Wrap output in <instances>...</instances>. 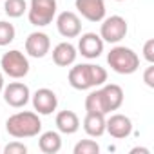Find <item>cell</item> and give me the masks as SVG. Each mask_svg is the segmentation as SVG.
I'll list each match as a JSON object with an SVG mask.
<instances>
[{
    "instance_id": "6da1fadb",
    "label": "cell",
    "mask_w": 154,
    "mask_h": 154,
    "mask_svg": "<svg viewBox=\"0 0 154 154\" xmlns=\"http://www.w3.org/2000/svg\"><path fill=\"white\" fill-rule=\"evenodd\" d=\"M107 82V71L96 63H78L69 71V84L76 91L102 87Z\"/></svg>"
},
{
    "instance_id": "7a4b0ae2",
    "label": "cell",
    "mask_w": 154,
    "mask_h": 154,
    "mask_svg": "<svg viewBox=\"0 0 154 154\" xmlns=\"http://www.w3.org/2000/svg\"><path fill=\"white\" fill-rule=\"evenodd\" d=\"M6 131L13 138H35L42 131V122L38 118V112L33 111H20L8 118Z\"/></svg>"
},
{
    "instance_id": "3957f363",
    "label": "cell",
    "mask_w": 154,
    "mask_h": 154,
    "mask_svg": "<svg viewBox=\"0 0 154 154\" xmlns=\"http://www.w3.org/2000/svg\"><path fill=\"white\" fill-rule=\"evenodd\" d=\"M109 67L118 74H132L140 67V56L125 45H116L107 54Z\"/></svg>"
},
{
    "instance_id": "277c9868",
    "label": "cell",
    "mask_w": 154,
    "mask_h": 154,
    "mask_svg": "<svg viewBox=\"0 0 154 154\" xmlns=\"http://www.w3.org/2000/svg\"><path fill=\"white\" fill-rule=\"evenodd\" d=\"M0 67H2L4 74H8L9 78L20 80L29 72V60L22 51L13 49V51L4 53L2 60H0Z\"/></svg>"
},
{
    "instance_id": "5b68a950",
    "label": "cell",
    "mask_w": 154,
    "mask_h": 154,
    "mask_svg": "<svg viewBox=\"0 0 154 154\" xmlns=\"http://www.w3.org/2000/svg\"><path fill=\"white\" fill-rule=\"evenodd\" d=\"M54 17H56V0H31L27 18L33 26L36 27L49 26Z\"/></svg>"
},
{
    "instance_id": "8992f818",
    "label": "cell",
    "mask_w": 154,
    "mask_h": 154,
    "mask_svg": "<svg viewBox=\"0 0 154 154\" xmlns=\"http://www.w3.org/2000/svg\"><path fill=\"white\" fill-rule=\"evenodd\" d=\"M129 27H127V20L120 15H112V17H107L102 20V26H100V36L103 42H109V44H118L125 38Z\"/></svg>"
},
{
    "instance_id": "52a82bcc",
    "label": "cell",
    "mask_w": 154,
    "mask_h": 154,
    "mask_svg": "<svg viewBox=\"0 0 154 154\" xmlns=\"http://www.w3.org/2000/svg\"><path fill=\"white\" fill-rule=\"evenodd\" d=\"M4 102L9 107L20 109L24 105H27V102L31 100V91L26 84L22 82H11L9 85H4Z\"/></svg>"
},
{
    "instance_id": "ba28073f",
    "label": "cell",
    "mask_w": 154,
    "mask_h": 154,
    "mask_svg": "<svg viewBox=\"0 0 154 154\" xmlns=\"http://www.w3.org/2000/svg\"><path fill=\"white\" fill-rule=\"evenodd\" d=\"M56 29L63 38H76L82 33V20L72 11H63L56 17Z\"/></svg>"
},
{
    "instance_id": "9c48e42d",
    "label": "cell",
    "mask_w": 154,
    "mask_h": 154,
    "mask_svg": "<svg viewBox=\"0 0 154 154\" xmlns=\"http://www.w3.org/2000/svg\"><path fill=\"white\" fill-rule=\"evenodd\" d=\"M31 100H33L35 111H36L38 114H44V116L54 112L56 107H58V96H56V93H54L53 89H47V87L38 89V91L33 94Z\"/></svg>"
},
{
    "instance_id": "30bf717a",
    "label": "cell",
    "mask_w": 154,
    "mask_h": 154,
    "mask_svg": "<svg viewBox=\"0 0 154 154\" xmlns=\"http://www.w3.org/2000/svg\"><path fill=\"white\" fill-rule=\"evenodd\" d=\"M76 11L89 22H102L105 18V2L103 0H74Z\"/></svg>"
},
{
    "instance_id": "8fae6325",
    "label": "cell",
    "mask_w": 154,
    "mask_h": 154,
    "mask_svg": "<svg viewBox=\"0 0 154 154\" xmlns=\"http://www.w3.org/2000/svg\"><path fill=\"white\" fill-rule=\"evenodd\" d=\"M105 131L112 138L123 140V138L131 136V132H132V122H131L129 116L116 112V114H111V118L105 120Z\"/></svg>"
},
{
    "instance_id": "7c38bea8",
    "label": "cell",
    "mask_w": 154,
    "mask_h": 154,
    "mask_svg": "<svg viewBox=\"0 0 154 154\" xmlns=\"http://www.w3.org/2000/svg\"><path fill=\"white\" fill-rule=\"evenodd\" d=\"M78 51L87 60L98 58L103 53V40H102V36L96 35V33H85V35H82V38L78 40Z\"/></svg>"
},
{
    "instance_id": "4fadbf2b",
    "label": "cell",
    "mask_w": 154,
    "mask_h": 154,
    "mask_svg": "<svg viewBox=\"0 0 154 154\" xmlns=\"http://www.w3.org/2000/svg\"><path fill=\"white\" fill-rule=\"evenodd\" d=\"M51 49V40L45 33L35 31L26 38V53L33 58H44Z\"/></svg>"
},
{
    "instance_id": "5bb4252c",
    "label": "cell",
    "mask_w": 154,
    "mask_h": 154,
    "mask_svg": "<svg viewBox=\"0 0 154 154\" xmlns=\"http://www.w3.org/2000/svg\"><path fill=\"white\" fill-rule=\"evenodd\" d=\"M76 56H78V51L76 47L69 42H60L54 49H53V62L60 67H69L74 63Z\"/></svg>"
},
{
    "instance_id": "9a60e30c",
    "label": "cell",
    "mask_w": 154,
    "mask_h": 154,
    "mask_svg": "<svg viewBox=\"0 0 154 154\" xmlns=\"http://www.w3.org/2000/svg\"><path fill=\"white\" fill-rule=\"evenodd\" d=\"M54 122H56V129L62 134H74L80 129V118L72 111H60Z\"/></svg>"
},
{
    "instance_id": "2e32d148",
    "label": "cell",
    "mask_w": 154,
    "mask_h": 154,
    "mask_svg": "<svg viewBox=\"0 0 154 154\" xmlns=\"http://www.w3.org/2000/svg\"><path fill=\"white\" fill-rule=\"evenodd\" d=\"M102 93L107 103V111H118L123 103V89L116 84H103L102 85Z\"/></svg>"
},
{
    "instance_id": "e0dca14e",
    "label": "cell",
    "mask_w": 154,
    "mask_h": 154,
    "mask_svg": "<svg viewBox=\"0 0 154 154\" xmlns=\"http://www.w3.org/2000/svg\"><path fill=\"white\" fill-rule=\"evenodd\" d=\"M84 131L93 136L98 138L105 132V114L102 112H87L84 118Z\"/></svg>"
},
{
    "instance_id": "ac0fdd59",
    "label": "cell",
    "mask_w": 154,
    "mask_h": 154,
    "mask_svg": "<svg viewBox=\"0 0 154 154\" xmlns=\"http://www.w3.org/2000/svg\"><path fill=\"white\" fill-rule=\"evenodd\" d=\"M38 147L44 154H56L62 149V138L56 131L42 132L40 138H38Z\"/></svg>"
},
{
    "instance_id": "d6986e66",
    "label": "cell",
    "mask_w": 154,
    "mask_h": 154,
    "mask_svg": "<svg viewBox=\"0 0 154 154\" xmlns=\"http://www.w3.org/2000/svg\"><path fill=\"white\" fill-rule=\"evenodd\" d=\"M85 111L87 112H102V114H107V103H105V98H103V93H102V87L96 89V91H91L85 98Z\"/></svg>"
},
{
    "instance_id": "ffe728a7",
    "label": "cell",
    "mask_w": 154,
    "mask_h": 154,
    "mask_svg": "<svg viewBox=\"0 0 154 154\" xmlns=\"http://www.w3.org/2000/svg\"><path fill=\"white\" fill-rule=\"evenodd\" d=\"M4 11L9 18H20L27 11V2L26 0H6Z\"/></svg>"
},
{
    "instance_id": "44dd1931",
    "label": "cell",
    "mask_w": 154,
    "mask_h": 154,
    "mask_svg": "<svg viewBox=\"0 0 154 154\" xmlns=\"http://www.w3.org/2000/svg\"><path fill=\"white\" fill-rule=\"evenodd\" d=\"M15 26L6 22V20H0V47H4V45H9L13 40H15Z\"/></svg>"
},
{
    "instance_id": "7402d4cb",
    "label": "cell",
    "mask_w": 154,
    "mask_h": 154,
    "mask_svg": "<svg viewBox=\"0 0 154 154\" xmlns=\"http://www.w3.org/2000/svg\"><path fill=\"white\" fill-rule=\"evenodd\" d=\"M74 154H98L100 152V145L94 140H82L74 145L72 149Z\"/></svg>"
},
{
    "instance_id": "603a6c76",
    "label": "cell",
    "mask_w": 154,
    "mask_h": 154,
    "mask_svg": "<svg viewBox=\"0 0 154 154\" xmlns=\"http://www.w3.org/2000/svg\"><path fill=\"white\" fill-rule=\"evenodd\" d=\"M2 152L4 154H26L27 152V147L22 141H11V143H8L2 149Z\"/></svg>"
},
{
    "instance_id": "cb8c5ba5",
    "label": "cell",
    "mask_w": 154,
    "mask_h": 154,
    "mask_svg": "<svg viewBox=\"0 0 154 154\" xmlns=\"http://www.w3.org/2000/svg\"><path fill=\"white\" fill-rule=\"evenodd\" d=\"M143 58L149 63H154V38H149L143 44Z\"/></svg>"
},
{
    "instance_id": "d4e9b609",
    "label": "cell",
    "mask_w": 154,
    "mask_h": 154,
    "mask_svg": "<svg viewBox=\"0 0 154 154\" xmlns=\"http://www.w3.org/2000/svg\"><path fill=\"white\" fill-rule=\"evenodd\" d=\"M143 82H145L147 87L154 89V65H152V63H149V67H147L145 72H143Z\"/></svg>"
},
{
    "instance_id": "484cf974",
    "label": "cell",
    "mask_w": 154,
    "mask_h": 154,
    "mask_svg": "<svg viewBox=\"0 0 154 154\" xmlns=\"http://www.w3.org/2000/svg\"><path fill=\"white\" fill-rule=\"evenodd\" d=\"M136 152H141V154H150V150H149V149H143V147H134V149L131 150V154H136Z\"/></svg>"
},
{
    "instance_id": "4316f807",
    "label": "cell",
    "mask_w": 154,
    "mask_h": 154,
    "mask_svg": "<svg viewBox=\"0 0 154 154\" xmlns=\"http://www.w3.org/2000/svg\"><path fill=\"white\" fill-rule=\"evenodd\" d=\"M2 91H4V74L0 72V93H2Z\"/></svg>"
},
{
    "instance_id": "83f0119b",
    "label": "cell",
    "mask_w": 154,
    "mask_h": 154,
    "mask_svg": "<svg viewBox=\"0 0 154 154\" xmlns=\"http://www.w3.org/2000/svg\"><path fill=\"white\" fill-rule=\"evenodd\" d=\"M116 2H123V0H116Z\"/></svg>"
},
{
    "instance_id": "f1b7e54d",
    "label": "cell",
    "mask_w": 154,
    "mask_h": 154,
    "mask_svg": "<svg viewBox=\"0 0 154 154\" xmlns=\"http://www.w3.org/2000/svg\"><path fill=\"white\" fill-rule=\"evenodd\" d=\"M0 152H2V147H0Z\"/></svg>"
}]
</instances>
